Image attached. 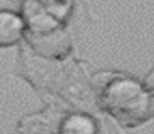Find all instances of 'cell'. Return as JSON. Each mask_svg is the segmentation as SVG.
<instances>
[{
  "label": "cell",
  "mask_w": 154,
  "mask_h": 134,
  "mask_svg": "<svg viewBox=\"0 0 154 134\" xmlns=\"http://www.w3.org/2000/svg\"><path fill=\"white\" fill-rule=\"evenodd\" d=\"M96 97L97 106L126 127H137L154 116V94L143 80L127 74L114 72Z\"/></svg>",
  "instance_id": "6da1fadb"
},
{
  "label": "cell",
  "mask_w": 154,
  "mask_h": 134,
  "mask_svg": "<svg viewBox=\"0 0 154 134\" xmlns=\"http://www.w3.org/2000/svg\"><path fill=\"white\" fill-rule=\"evenodd\" d=\"M23 47L20 49V65H22L23 77L37 89H45V91H57L60 84L62 61H52V59L40 57L34 54L25 42H22Z\"/></svg>",
  "instance_id": "7a4b0ae2"
},
{
  "label": "cell",
  "mask_w": 154,
  "mask_h": 134,
  "mask_svg": "<svg viewBox=\"0 0 154 134\" xmlns=\"http://www.w3.org/2000/svg\"><path fill=\"white\" fill-rule=\"evenodd\" d=\"M23 42L34 54L52 61H64L72 52V37L66 25L49 32H42V34L25 32Z\"/></svg>",
  "instance_id": "3957f363"
},
{
  "label": "cell",
  "mask_w": 154,
  "mask_h": 134,
  "mask_svg": "<svg viewBox=\"0 0 154 134\" xmlns=\"http://www.w3.org/2000/svg\"><path fill=\"white\" fill-rule=\"evenodd\" d=\"M19 12L25 22V32L29 34H42L64 25L50 14V10L40 0H22Z\"/></svg>",
  "instance_id": "277c9868"
},
{
  "label": "cell",
  "mask_w": 154,
  "mask_h": 134,
  "mask_svg": "<svg viewBox=\"0 0 154 134\" xmlns=\"http://www.w3.org/2000/svg\"><path fill=\"white\" fill-rule=\"evenodd\" d=\"M25 37V22L20 12L0 8V49L20 45Z\"/></svg>",
  "instance_id": "5b68a950"
},
{
  "label": "cell",
  "mask_w": 154,
  "mask_h": 134,
  "mask_svg": "<svg viewBox=\"0 0 154 134\" xmlns=\"http://www.w3.org/2000/svg\"><path fill=\"white\" fill-rule=\"evenodd\" d=\"M99 126L92 114L87 111H72L67 112L64 117L59 121L57 134H97Z\"/></svg>",
  "instance_id": "8992f818"
},
{
  "label": "cell",
  "mask_w": 154,
  "mask_h": 134,
  "mask_svg": "<svg viewBox=\"0 0 154 134\" xmlns=\"http://www.w3.org/2000/svg\"><path fill=\"white\" fill-rule=\"evenodd\" d=\"M57 129L59 127H54L52 117L45 112L25 116L19 124L20 134H54V131Z\"/></svg>",
  "instance_id": "52a82bcc"
},
{
  "label": "cell",
  "mask_w": 154,
  "mask_h": 134,
  "mask_svg": "<svg viewBox=\"0 0 154 134\" xmlns=\"http://www.w3.org/2000/svg\"><path fill=\"white\" fill-rule=\"evenodd\" d=\"M143 82H144V86L147 87V91H149L151 94H154V67L146 74V76H144Z\"/></svg>",
  "instance_id": "ba28073f"
},
{
  "label": "cell",
  "mask_w": 154,
  "mask_h": 134,
  "mask_svg": "<svg viewBox=\"0 0 154 134\" xmlns=\"http://www.w3.org/2000/svg\"><path fill=\"white\" fill-rule=\"evenodd\" d=\"M44 5H57V4H64V2H70V0H40Z\"/></svg>",
  "instance_id": "9c48e42d"
}]
</instances>
